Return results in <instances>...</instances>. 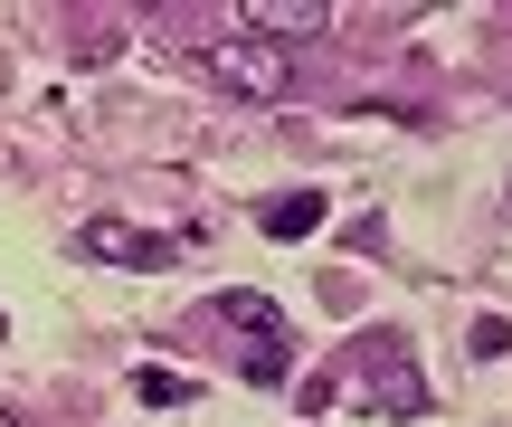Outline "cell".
Here are the masks:
<instances>
[{
	"mask_svg": "<svg viewBox=\"0 0 512 427\" xmlns=\"http://www.w3.org/2000/svg\"><path fill=\"white\" fill-rule=\"evenodd\" d=\"M465 352H475V361H503L512 352V323L503 314H475V323H465Z\"/></svg>",
	"mask_w": 512,
	"mask_h": 427,
	"instance_id": "cell-8",
	"label": "cell"
},
{
	"mask_svg": "<svg viewBox=\"0 0 512 427\" xmlns=\"http://www.w3.org/2000/svg\"><path fill=\"white\" fill-rule=\"evenodd\" d=\"M133 399H143V409H181V399H200V380H190V371H162V361H143V371H133Z\"/></svg>",
	"mask_w": 512,
	"mask_h": 427,
	"instance_id": "cell-7",
	"label": "cell"
},
{
	"mask_svg": "<svg viewBox=\"0 0 512 427\" xmlns=\"http://www.w3.org/2000/svg\"><path fill=\"white\" fill-rule=\"evenodd\" d=\"M200 67L219 76L228 95H256V105H275V95L294 86L285 48H266V38H209V48H200Z\"/></svg>",
	"mask_w": 512,
	"mask_h": 427,
	"instance_id": "cell-2",
	"label": "cell"
},
{
	"mask_svg": "<svg viewBox=\"0 0 512 427\" xmlns=\"http://www.w3.org/2000/svg\"><path fill=\"white\" fill-rule=\"evenodd\" d=\"M351 371L370 380V409H380V418H418L427 409V380H418V361H408L399 333H361V342H351Z\"/></svg>",
	"mask_w": 512,
	"mask_h": 427,
	"instance_id": "cell-1",
	"label": "cell"
},
{
	"mask_svg": "<svg viewBox=\"0 0 512 427\" xmlns=\"http://www.w3.org/2000/svg\"><path fill=\"white\" fill-rule=\"evenodd\" d=\"M332 29L323 0H238V38H266V48H285V38H313Z\"/></svg>",
	"mask_w": 512,
	"mask_h": 427,
	"instance_id": "cell-4",
	"label": "cell"
},
{
	"mask_svg": "<svg viewBox=\"0 0 512 427\" xmlns=\"http://www.w3.org/2000/svg\"><path fill=\"white\" fill-rule=\"evenodd\" d=\"M313 228H323V190H285L266 209V238H313Z\"/></svg>",
	"mask_w": 512,
	"mask_h": 427,
	"instance_id": "cell-6",
	"label": "cell"
},
{
	"mask_svg": "<svg viewBox=\"0 0 512 427\" xmlns=\"http://www.w3.org/2000/svg\"><path fill=\"white\" fill-rule=\"evenodd\" d=\"M0 342H10V314H0Z\"/></svg>",
	"mask_w": 512,
	"mask_h": 427,
	"instance_id": "cell-10",
	"label": "cell"
},
{
	"mask_svg": "<svg viewBox=\"0 0 512 427\" xmlns=\"http://www.w3.org/2000/svg\"><path fill=\"white\" fill-rule=\"evenodd\" d=\"M76 247H86L95 266H133V276H162V266H181V257H190L181 238H162V228H124V219H95Z\"/></svg>",
	"mask_w": 512,
	"mask_h": 427,
	"instance_id": "cell-3",
	"label": "cell"
},
{
	"mask_svg": "<svg viewBox=\"0 0 512 427\" xmlns=\"http://www.w3.org/2000/svg\"><path fill=\"white\" fill-rule=\"evenodd\" d=\"M238 371L256 380V390H285V380H294V333H285V323L247 333V342H238Z\"/></svg>",
	"mask_w": 512,
	"mask_h": 427,
	"instance_id": "cell-5",
	"label": "cell"
},
{
	"mask_svg": "<svg viewBox=\"0 0 512 427\" xmlns=\"http://www.w3.org/2000/svg\"><path fill=\"white\" fill-rule=\"evenodd\" d=\"M219 314L238 323V333H266V323H285V314H275V295H219Z\"/></svg>",
	"mask_w": 512,
	"mask_h": 427,
	"instance_id": "cell-9",
	"label": "cell"
}]
</instances>
